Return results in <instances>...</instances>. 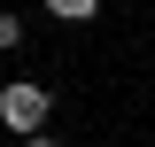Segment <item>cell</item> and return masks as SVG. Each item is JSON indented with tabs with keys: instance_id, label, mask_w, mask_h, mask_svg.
I'll return each mask as SVG.
<instances>
[{
	"instance_id": "cell-1",
	"label": "cell",
	"mask_w": 155,
	"mask_h": 147,
	"mask_svg": "<svg viewBox=\"0 0 155 147\" xmlns=\"http://www.w3.org/2000/svg\"><path fill=\"white\" fill-rule=\"evenodd\" d=\"M47 109H54V93L39 85V77H8V85H0V124L16 132V139L47 124Z\"/></svg>"
},
{
	"instance_id": "cell-2",
	"label": "cell",
	"mask_w": 155,
	"mask_h": 147,
	"mask_svg": "<svg viewBox=\"0 0 155 147\" xmlns=\"http://www.w3.org/2000/svg\"><path fill=\"white\" fill-rule=\"evenodd\" d=\"M47 16H54V23H93L101 0H47Z\"/></svg>"
},
{
	"instance_id": "cell-3",
	"label": "cell",
	"mask_w": 155,
	"mask_h": 147,
	"mask_svg": "<svg viewBox=\"0 0 155 147\" xmlns=\"http://www.w3.org/2000/svg\"><path fill=\"white\" fill-rule=\"evenodd\" d=\"M16 47H23V16H16V8H0V54H16Z\"/></svg>"
},
{
	"instance_id": "cell-4",
	"label": "cell",
	"mask_w": 155,
	"mask_h": 147,
	"mask_svg": "<svg viewBox=\"0 0 155 147\" xmlns=\"http://www.w3.org/2000/svg\"><path fill=\"white\" fill-rule=\"evenodd\" d=\"M23 147H62V139H54L47 124H39V132H23Z\"/></svg>"
}]
</instances>
